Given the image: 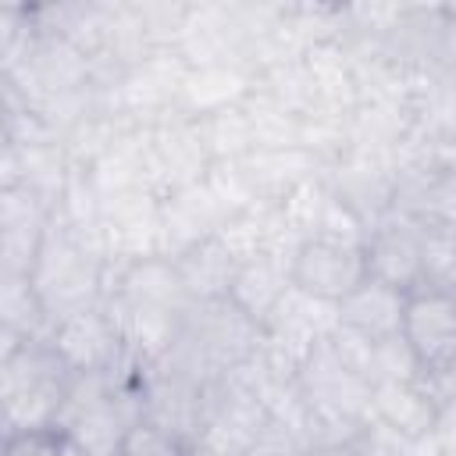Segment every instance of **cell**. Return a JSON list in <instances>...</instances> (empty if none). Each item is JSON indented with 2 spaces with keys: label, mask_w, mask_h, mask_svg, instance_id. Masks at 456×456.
Returning <instances> with one entry per match:
<instances>
[{
  "label": "cell",
  "mask_w": 456,
  "mask_h": 456,
  "mask_svg": "<svg viewBox=\"0 0 456 456\" xmlns=\"http://www.w3.org/2000/svg\"><path fill=\"white\" fill-rule=\"evenodd\" d=\"M0 456H61V431L57 428L7 431L0 435Z\"/></svg>",
  "instance_id": "cell-12"
},
{
  "label": "cell",
  "mask_w": 456,
  "mask_h": 456,
  "mask_svg": "<svg viewBox=\"0 0 456 456\" xmlns=\"http://www.w3.org/2000/svg\"><path fill=\"white\" fill-rule=\"evenodd\" d=\"M360 249L370 281H381L403 296L424 285V224L395 214L378 221Z\"/></svg>",
  "instance_id": "cell-6"
},
{
  "label": "cell",
  "mask_w": 456,
  "mask_h": 456,
  "mask_svg": "<svg viewBox=\"0 0 456 456\" xmlns=\"http://www.w3.org/2000/svg\"><path fill=\"white\" fill-rule=\"evenodd\" d=\"M118 456H196V452H192V445H189L182 435H175L171 428H164V424H157V420H150V417H139V420L128 428V435H125Z\"/></svg>",
  "instance_id": "cell-11"
},
{
  "label": "cell",
  "mask_w": 456,
  "mask_h": 456,
  "mask_svg": "<svg viewBox=\"0 0 456 456\" xmlns=\"http://www.w3.org/2000/svg\"><path fill=\"white\" fill-rule=\"evenodd\" d=\"M399 342L424 378H449L456 360V303L452 289L420 285L403 296Z\"/></svg>",
  "instance_id": "cell-3"
},
{
  "label": "cell",
  "mask_w": 456,
  "mask_h": 456,
  "mask_svg": "<svg viewBox=\"0 0 456 456\" xmlns=\"http://www.w3.org/2000/svg\"><path fill=\"white\" fill-rule=\"evenodd\" d=\"M303 456H367V449H363L360 438H342V442H321V445H310Z\"/></svg>",
  "instance_id": "cell-14"
},
{
  "label": "cell",
  "mask_w": 456,
  "mask_h": 456,
  "mask_svg": "<svg viewBox=\"0 0 456 456\" xmlns=\"http://www.w3.org/2000/svg\"><path fill=\"white\" fill-rule=\"evenodd\" d=\"M75 370L61 360L50 338H28L0 367V410L7 431L53 428Z\"/></svg>",
  "instance_id": "cell-1"
},
{
  "label": "cell",
  "mask_w": 456,
  "mask_h": 456,
  "mask_svg": "<svg viewBox=\"0 0 456 456\" xmlns=\"http://www.w3.org/2000/svg\"><path fill=\"white\" fill-rule=\"evenodd\" d=\"M0 324L21 331L25 338H50V314L28 274L0 267Z\"/></svg>",
  "instance_id": "cell-10"
},
{
  "label": "cell",
  "mask_w": 456,
  "mask_h": 456,
  "mask_svg": "<svg viewBox=\"0 0 456 456\" xmlns=\"http://www.w3.org/2000/svg\"><path fill=\"white\" fill-rule=\"evenodd\" d=\"M61 456H89L82 445H75L68 435H61Z\"/></svg>",
  "instance_id": "cell-17"
},
{
  "label": "cell",
  "mask_w": 456,
  "mask_h": 456,
  "mask_svg": "<svg viewBox=\"0 0 456 456\" xmlns=\"http://www.w3.org/2000/svg\"><path fill=\"white\" fill-rule=\"evenodd\" d=\"M50 346L61 353V360L75 374H118V370H125L128 342H125L114 314H107L100 303L53 321Z\"/></svg>",
  "instance_id": "cell-5"
},
{
  "label": "cell",
  "mask_w": 456,
  "mask_h": 456,
  "mask_svg": "<svg viewBox=\"0 0 456 456\" xmlns=\"http://www.w3.org/2000/svg\"><path fill=\"white\" fill-rule=\"evenodd\" d=\"M289 264L278 260L274 253H246L235 264L232 285H228V303L249 317L256 328L271 324V317L278 314V306L285 303L289 292Z\"/></svg>",
  "instance_id": "cell-8"
},
{
  "label": "cell",
  "mask_w": 456,
  "mask_h": 456,
  "mask_svg": "<svg viewBox=\"0 0 456 456\" xmlns=\"http://www.w3.org/2000/svg\"><path fill=\"white\" fill-rule=\"evenodd\" d=\"M25 342H28V338H25L21 331H14V328L0 324V367H4V363H7V360H11Z\"/></svg>",
  "instance_id": "cell-15"
},
{
  "label": "cell",
  "mask_w": 456,
  "mask_h": 456,
  "mask_svg": "<svg viewBox=\"0 0 456 456\" xmlns=\"http://www.w3.org/2000/svg\"><path fill=\"white\" fill-rule=\"evenodd\" d=\"M399 321H403V292L370 278H363L349 296L335 303V324L342 328V335L367 349L399 342Z\"/></svg>",
  "instance_id": "cell-7"
},
{
  "label": "cell",
  "mask_w": 456,
  "mask_h": 456,
  "mask_svg": "<svg viewBox=\"0 0 456 456\" xmlns=\"http://www.w3.org/2000/svg\"><path fill=\"white\" fill-rule=\"evenodd\" d=\"M175 264V274L185 289V296L192 303H203V299H224L228 296V285H232V274H235V264L239 256L221 242V239H200L192 242Z\"/></svg>",
  "instance_id": "cell-9"
},
{
  "label": "cell",
  "mask_w": 456,
  "mask_h": 456,
  "mask_svg": "<svg viewBox=\"0 0 456 456\" xmlns=\"http://www.w3.org/2000/svg\"><path fill=\"white\" fill-rule=\"evenodd\" d=\"M28 21H32V11H25V7H0V68L18 50Z\"/></svg>",
  "instance_id": "cell-13"
},
{
  "label": "cell",
  "mask_w": 456,
  "mask_h": 456,
  "mask_svg": "<svg viewBox=\"0 0 456 456\" xmlns=\"http://www.w3.org/2000/svg\"><path fill=\"white\" fill-rule=\"evenodd\" d=\"M14 153V128H11V114H0V164Z\"/></svg>",
  "instance_id": "cell-16"
},
{
  "label": "cell",
  "mask_w": 456,
  "mask_h": 456,
  "mask_svg": "<svg viewBox=\"0 0 456 456\" xmlns=\"http://www.w3.org/2000/svg\"><path fill=\"white\" fill-rule=\"evenodd\" d=\"M28 278H32L50 321H61L68 314L96 306L100 264L78 239H71L68 232H57L53 224L46 228V239L36 253Z\"/></svg>",
  "instance_id": "cell-2"
},
{
  "label": "cell",
  "mask_w": 456,
  "mask_h": 456,
  "mask_svg": "<svg viewBox=\"0 0 456 456\" xmlns=\"http://www.w3.org/2000/svg\"><path fill=\"white\" fill-rule=\"evenodd\" d=\"M367 278L363 249L360 242L338 239V235H306L296 242L289 256V285L292 292L317 299V303H338Z\"/></svg>",
  "instance_id": "cell-4"
}]
</instances>
